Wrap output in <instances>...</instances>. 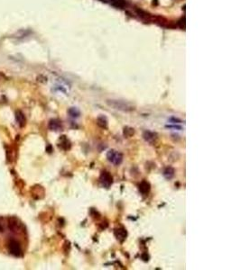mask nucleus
I'll return each instance as SVG.
<instances>
[{
  "mask_svg": "<svg viewBox=\"0 0 241 270\" xmlns=\"http://www.w3.org/2000/svg\"><path fill=\"white\" fill-rule=\"evenodd\" d=\"M97 123L100 127L103 128V129H107V119L106 116L104 115H101L98 118L97 120Z\"/></svg>",
  "mask_w": 241,
  "mask_h": 270,
  "instance_id": "9b49d317",
  "label": "nucleus"
},
{
  "mask_svg": "<svg viewBox=\"0 0 241 270\" xmlns=\"http://www.w3.org/2000/svg\"><path fill=\"white\" fill-rule=\"evenodd\" d=\"M7 249L10 254L15 256V257H20L23 254V250H22V247L19 241H17L15 239H11L8 240L7 243Z\"/></svg>",
  "mask_w": 241,
  "mask_h": 270,
  "instance_id": "f257e3e1",
  "label": "nucleus"
},
{
  "mask_svg": "<svg viewBox=\"0 0 241 270\" xmlns=\"http://www.w3.org/2000/svg\"><path fill=\"white\" fill-rule=\"evenodd\" d=\"M107 159L113 165L118 166L123 161V155L120 152H118V151H117L115 150H110L107 154Z\"/></svg>",
  "mask_w": 241,
  "mask_h": 270,
  "instance_id": "f03ea898",
  "label": "nucleus"
},
{
  "mask_svg": "<svg viewBox=\"0 0 241 270\" xmlns=\"http://www.w3.org/2000/svg\"><path fill=\"white\" fill-rule=\"evenodd\" d=\"M134 134V129L129 128V127H126L124 130V135L126 137H130L131 135Z\"/></svg>",
  "mask_w": 241,
  "mask_h": 270,
  "instance_id": "2eb2a0df",
  "label": "nucleus"
},
{
  "mask_svg": "<svg viewBox=\"0 0 241 270\" xmlns=\"http://www.w3.org/2000/svg\"><path fill=\"white\" fill-rule=\"evenodd\" d=\"M107 104L114 107L115 109H117V110H121V111H127V112H129V111H132L134 110V106L131 105L130 104L128 103H126L124 101H118V100H108L107 101Z\"/></svg>",
  "mask_w": 241,
  "mask_h": 270,
  "instance_id": "7ed1b4c3",
  "label": "nucleus"
},
{
  "mask_svg": "<svg viewBox=\"0 0 241 270\" xmlns=\"http://www.w3.org/2000/svg\"><path fill=\"white\" fill-rule=\"evenodd\" d=\"M164 176L166 179H171L174 176V169L171 167H167L164 170Z\"/></svg>",
  "mask_w": 241,
  "mask_h": 270,
  "instance_id": "f8f14e48",
  "label": "nucleus"
},
{
  "mask_svg": "<svg viewBox=\"0 0 241 270\" xmlns=\"http://www.w3.org/2000/svg\"><path fill=\"white\" fill-rule=\"evenodd\" d=\"M15 119H16V122L18 123V124L20 126H24L25 124V117L24 115V114L20 111H17L15 113Z\"/></svg>",
  "mask_w": 241,
  "mask_h": 270,
  "instance_id": "1a4fd4ad",
  "label": "nucleus"
},
{
  "mask_svg": "<svg viewBox=\"0 0 241 270\" xmlns=\"http://www.w3.org/2000/svg\"><path fill=\"white\" fill-rule=\"evenodd\" d=\"M103 2H107L109 3L110 5L116 6V7H119V8H123L125 5V1L124 0H101Z\"/></svg>",
  "mask_w": 241,
  "mask_h": 270,
  "instance_id": "9d476101",
  "label": "nucleus"
},
{
  "mask_svg": "<svg viewBox=\"0 0 241 270\" xmlns=\"http://www.w3.org/2000/svg\"><path fill=\"white\" fill-rule=\"evenodd\" d=\"M49 128L53 131H59L62 129V123L59 120L53 119L49 123Z\"/></svg>",
  "mask_w": 241,
  "mask_h": 270,
  "instance_id": "6e6552de",
  "label": "nucleus"
},
{
  "mask_svg": "<svg viewBox=\"0 0 241 270\" xmlns=\"http://www.w3.org/2000/svg\"><path fill=\"white\" fill-rule=\"evenodd\" d=\"M69 114L71 116V117H79L80 116V110L78 109V108H76V107H71V108H70L69 110Z\"/></svg>",
  "mask_w": 241,
  "mask_h": 270,
  "instance_id": "4468645a",
  "label": "nucleus"
},
{
  "mask_svg": "<svg viewBox=\"0 0 241 270\" xmlns=\"http://www.w3.org/2000/svg\"><path fill=\"white\" fill-rule=\"evenodd\" d=\"M144 139L150 142V143H153L154 141L156 140L157 139V134L155 133H153V132H150V131H146L144 133Z\"/></svg>",
  "mask_w": 241,
  "mask_h": 270,
  "instance_id": "423d86ee",
  "label": "nucleus"
},
{
  "mask_svg": "<svg viewBox=\"0 0 241 270\" xmlns=\"http://www.w3.org/2000/svg\"><path fill=\"white\" fill-rule=\"evenodd\" d=\"M139 191L144 196L147 195L150 191V184L147 181H142L139 184Z\"/></svg>",
  "mask_w": 241,
  "mask_h": 270,
  "instance_id": "39448f33",
  "label": "nucleus"
},
{
  "mask_svg": "<svg viewBox=\"0 0 241 270\" xmlns=\"http://www.w3.org/2000/svg\"><path fill=\"white\" fill-rule=\"evenodd\" d=\"M115 235H116L117 239L119 241L122 242V241H124V240L126 239L127 233V231H126L125 229L120 228V229H117V230H116V232H115Z\"/></svg>",
  "mask_w": 241,
  "mask_h": 270,
  "instance_id": "0eeeda50",
  "label": "nucleus"
},
{
  "mask_svg": "<svg viewBox=\"0 0 241 270\" xmlns=\"http://www.w3.org/2000/svg\"><path fill=\"white\" fill-rule=\"evenodd\" d=\"M60 147L63 150H69L70 147V141L65 138V136H63L62 138V140H61V143H60Z\"/></svg>",
  "mask_w": 241,
  "mask_h": 270,
  "instance_id": "ddd939ff",
  "label": "nucleus"
},
{
  "mask_svg": "<svg viewBox=\"0 0 241 270\" xmlns=\"http://www.w3.org/2000/svg\"><path fill=\"white\" fill-rule=\"evenodd\" d=\"M100 184L101 186L106 187V188H109L110 186L112 185L113 183V177L112 176L109 174V172L107 171H103L100 176Z\"/></svg>",
  "mask_w": 241,
  "mask_h": 270,
  "instance_id": "20e7f679",
  "label": "nucleus"
},
{
  "mask_svg": "<svg viewBox=\"0 0 241 270\" xmlns=\"http://www.w3.org/2000/svg\"><path fill=\"white\" fill-rule=\"evenodd\" d=\"M5 223H4V222L2 221V219H0V233L4 232H5Z\"/></svg>",
  "mask_w": 241,
  "mask_h": 270,
  "instance_id": "dca6fc26",
  "label": "nucleus"
}]
</instances>
